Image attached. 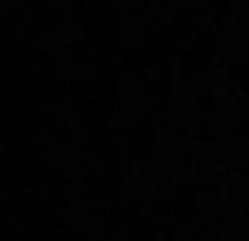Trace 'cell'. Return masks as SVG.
I'll return each mask as SVG.
<instances>
[]
</instances>
